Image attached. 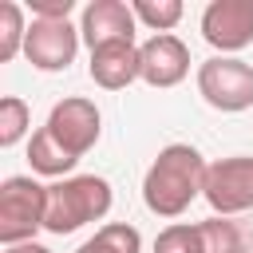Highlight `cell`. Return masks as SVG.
<instances>
[{
    "label": "cell",
    "instance_id": "cell-1",
    "mask_svg": "<svg viewBox=\"0 0 253 253\" xmlns=\"http://www.w3.org/2000/svg\"><path fill=\"white\" fill-rule=\"evenodd\" d=\"M202 182H206V162L198 146L170 142L154 154L142 178V202L158 217H182L194 206V198H202Z\"/></svg>",
    "mask_w": 253,
    "mask_h": 253
},
{
    "label": "cell",
    "instance_id": "cell-2",
    "mask_svg": "<svg viewBox=\"0 0 253 253\" xmlns=\"http://www.w3.org/2000/svg\"><path fill=\"white\" fill-rule=\"evenodd\" d=\"M111 182L99 174H71L47 186V213H43V229L63 237L75 233L91 221H103L111 213Z\"/></svg>",
    "mask_w": 253,
    "mask_h": 253
},
{
    "label": "cell",
    "instance_id": "cell-3",
    "mask_svg": "<svg viewBox=\"0 0 253 253\" xmlns=\"http://www.w3.org/2000/svg\"><path fill=\"white\" fill-rule=\"evenodd\" d=\"M47 213V186H40L32 174H12L0 182V241L24 245L36 241Z\"/></svg>",
    "mask_w": 253,
    "mask_h": 253
},
{
    "label": "cell",
    "instance_id": "cell-4",
    "mask_svg": "<svg viewBox=\"0 0 253 253\" xmlns=\"http://www.w3.org/2000/svg\"><path fill=\"white\" fill-rule=\"evenodd\" d=\"M198 95L225 115L249 111L253 107V63L237 55H213L198 63Z\"/></svg>",
    "mask_w": 253,
    "mask_h": 253
},
{
    "label": "cell",
    "instance_id": "cell-5",
    "mask_svg": "<svg viewBox=\"0 0 253 253\" xmlns=\"http://www.w3.org/2000/svg\"><path fill=\"white\" fill-rule=\"evenodd\" d=\"M202 198L210 202L213 217H233L253 210V158L249 154H229L206 166Z\"/></svg>",
    "mask_w": 253,
    "mask_h": 253
},
{
    "label": "cell",
    "instance_id": "cell-6",
    "mask_svg": "<svg viewBox=\"0 0 253 253\" xmlns=\"http://www.w3.org/2000/svg\"><path fill=\"white\" fill-rule=\"evenodd\" d=\"M43 126H47V134L79 162V158L99 142V134H103V115H99L95 99L67 95V99H59V103L51 107V115H47Z\"/></svg>",
    "mask_w": 253,
    "mask_h": 253
},
{
    "label": "cell",
    "instance_id": "cell-7",
    "mask_svg": "<svg viewBox=\"0 0 253 253\" xmlns=\"http://www.w3.org/2000/svg\"><path fill=\"white\" fill-rule=\"evenodd\" d=\"M202 40L221 55L249 47L253 43V0H210L202 12Z\"/></svg>",
    "mask_w": 253,
    "mask_h": 253
},
{
    "label": "cell",
    "instance_id": "cell-8",
    "mask_svg": "<svg viewBox=\"0 0 253 253\" xmlns=\"http://www.w3.org/2000/svg\"><path fill=\"white\" fill-rule=\"evenodd\" d=\"M79 28L71 20H32L24 40V59L36 71H63L79 51Z\"/></svg>",
    "mask_w": 253,
    "mask_h": 253
},
{
    "label": "cell",
    "instance_id": "cell-9",
    "mask_svg": "<svg viewBox=\"0 0 253 253\" xmlns=\"http://www.w3.org/2000/svg\"><path fill=\"white\" fill-rule=\"evenodd\" d=\"M134 8L123 0H91L79 16V36L95 51L103 43H134Z\"/></svg>",
    "mask_w": 253,
    "mask_h": 253
},
{
    "label": "cell",
    "instance_id": "cell-10",
    "mask_svg": "<svg viewBox=\"0 0 253 253\" xmlns=\"http://www.w3.org/2000/svg\"><path fill=\"white\" fill-rule=\"evenodd\" d=\"M138 67L146 87H178L190 75V47L174 32L150 36L146 43H138Z\"/></svg>",
    "mask_w": 253,
    "mask_h": 253
},
{
    "label": "cell",
    "instance_id": "cell-11",
    "mask_svg": "<svg viewBox=\"0 0 253 253\" xmlns=\"http://www.w3.org/2000/svg\"><path fill=\"white\" fill-rule=\"evenodd\" d=\"M87 71H91L95 87H103V91H123V87H130L134 79H142L138 43H103V47H95Z\"/></svg>",
    "mask_w": 253,
    "mask_h": 253
},
{
    "label": "cell",
    "instance_id": "cell-12",
    "mask_svg": "<svg viewBox=\"0 0 253 253\" xmlns=\"http://www.w3.org/2000/svg\"><path fill=\"white\" fill-rule=\"evenodd\" d=\"M28 162H32V170L43 174V178H71V170H75V158L47 134V126H40V130L28 138Z\"/></svg>",
    "mask_w": 253,
    "mask_h": 253
},
{
    "label": "cell",
    "instance_id": "cell-13",
    "mask_svg": "<svg viewBox=\"0 0 253 253\" xmlns=\"http://www.w3.org/2000/svg\"><path fill=\"white\" fill-rule=\"evenodd\" d=\"M75 253H142V233L134 225H126V221H107Z\"/></svg>",
    "mask_w": 253,
    "mask_h": 253
},
{
    "label": "cell",
    "instance_id": "cell-14",
    "mask_svg": "<svg viewBox=\"0 0 253 253\" xmlns=\"http://www.w3.org/2000/svg\"><path fill=\"white\" fill-rule=\"evenodd\" d=\"M24 40H28L24 8L16 0H4L0 4V63H12L16 55H24Z\"/></svg>",
    "mask_w": 253,
    "mask_h": 253
},
{
    "label": "cell",
    "instance_id": "cell-15",
    "mask_svg": "<svg viewBox=\"0 0 253 253\" xmlns=\"http://www.w3.org/2000/svg\"><path fill=\"white\" fill-rule=\"evenodd\" d=\"M28 130H32V107L20 95H4L0 99V146L12 150Z\"/></svg>",
    "mask_w": 253,
    "mask_h": 253
},
{
    "label": "cell",
    "instance_id": "cell-16",
    "mask_svg": "<svg viewBox=\"0 0 253 253\" xmlns=\"http://www.w3.org/2000/svg\"><path fill=\"white\" fill-rule=\"evenodd\" d=\"M130 8H134V20L146 24L154 36H166V32L182 20V12H186L182 0H134Z\"/></svg>",
    "mask_w": 253,
    "mask_h": 253
},
{
    "label": "cell",
    "instance_id": "cell-17",
    "mask_svg": "<svg viewBox=\"0 0 253 253\" xmlns=\"http://www.w3.org/2000/svg\"><path fill=\"white\" fill-rule=\"evenodd\" d=\"M154 253H202V221H170L154 237Z\"/></svg>",
    "mask_w": 253,
    "mask_h": 253
},
{
    "label": "cell",
    "instance_id": "cell-18",
    "mask_svg": "<svg viewBox=\"0 0 253 253\" xmlns=\"http://www.w3.org/2000/svg\"><path fill=\"white\" fill-rule=\"evenodd\" d=\"M32 8V20H67L75 0H28Z\"/></svg>",
    "mask_w": 253,
    "mask_h": 253
},
{
    "label": "cell",
    "instance_id": "cell-19",
    "mask_svg": "<svg viewBox=\"0 0 253 253\" xmlns=\"http://www.w3.org/2000/svg\"><path fill=\"white\" fill-rule=\"evenodd\" d=\"M4 253H51V249L40 241H24V245H4Z\"/></svg>",
    "mask_w": 253,
    "mask_h": 253
}]
</instances>
